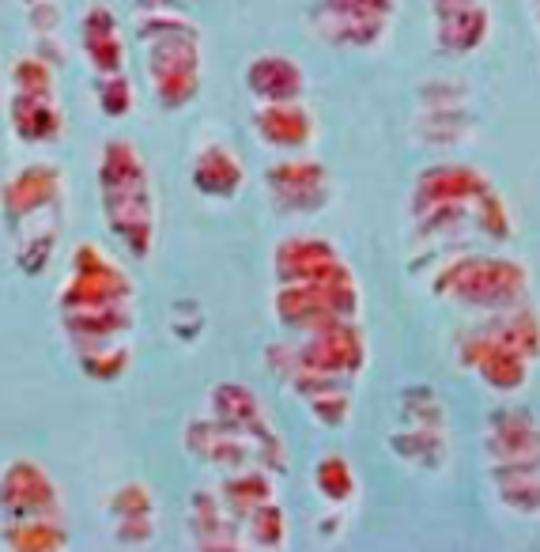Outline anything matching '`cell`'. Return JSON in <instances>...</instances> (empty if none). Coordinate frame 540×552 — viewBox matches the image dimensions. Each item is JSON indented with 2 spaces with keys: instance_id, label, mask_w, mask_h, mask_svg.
Returning <instances> with one entry per match:
<instances>
[{
  "instance_id": "cell-4",
  "label": "cell",
  "mask_w": 540,
  "mask_h": 552,
  "mask_svg": "<svg viewBox=\"0 0 540 552\" xmlns=\"http://www.w3.org/2000/svg\"><path fill=\"white\" fill-rule=\"evenodd\" d=\"M140 38L148 50V80H152L155 99L167 110L193 103L197 84H201L197 31L170 8L155 4V12H140Z\"/></svg>"
},
{
  "instance_id": "cell-9",
  "label": "cell",
  "mask_w": 540,
  "mask_h": 552,
  "mask_svg": "<svg viewBox=\"0 0 540 552\" xmlns=\"http://www.w3.org/2000/svg\"><path fill=\"white\" fill-rule=\"evenodd\" d=\"M193 182L204 197H235L238 186H242V167H238L235 152L227 148H204L197 156V171H193Z\"/></svg>"
},
{
  "instance_id": "cell-1",
  "label": "cell",
  "mask_w": 540,
  "mask_h": 552,
  "mask_svg": "<svg viewBox=\"0 0 540 552\" xmlns=\"http://www.w3.org/2000/svg\"><path fill=\"white\" fill-rule=\"evenodd\" d=\"M61 322L76 360L91 379H118L129 367V322H133V284L99 246H76L72 276L61 288Z\"/></svg>"
},
{
  "instance_id": "cell-2",
  "label": "cell",
  "mask_w": 540,
  "mask_h": 552,
  "mask_svg": "<svg viewBox=\"0 0 540 552\" xmlns=\"http://www.w3.org/2000/svg\"><path fill=\"white\" fill-rule=\"evenodd\" d=\"M0 212L16 246L19 269L46 273L61 235V174L46 163L23 167L0 193Z\"/></svg>"
},
{
  "instance_id": "cell-3",
  "label": "cell",
  "mask_w": 540,
  "mask_h": 552,
  "mask_svg": "<svg viewBox=\"0 0 540 552\" xmlns=\"http://www.w3.org/2000/svg\"><path fill=\"white\" fill-rule=\"evenodd\" d=\"M99 201L110 235L133 258H148L155 239L152 178H148V167L129 140H106V148H102Z\"/></svg>"
},
{
  "instance_id": "cell-5",
  "label": "cell",
  "mask_w": 540,
  "mask_h": 552,
  "mask_svg": "<svg viewBox=\"0 0 540 552\" xmlns=\"http://www.w3.org/2000/svg\"><path fill=\"white\" fill-rule=\"evenodd\" d=\"M8 121L23 144H50V140L61 137L65 118L57 106V80L42 57H19L16 61Z\"/></svg>"
},
{
  "instance_id": "cell-7",
  "label": "cell",
  "mask_w": 540,
  "mask_h": 552,
  "mask_svg": "<svg viewBox=\"0 0 540 552\" xmlns=\"http://www.w3.org/2000/svg\"><path fill=\"white\" fill-rule=\"evenodd\" d=\"M84 53L91 61V69L99 76H114L125 69V38H121V23L118 16L106 8V4H91L84 16Z\"/></svg>"
},
{
  "instance_id": "cell-8",
  "label": "cell",
  "mask_w": 540,
  "mask_h": 552,
  "mask_svg": "<svg viewBox=\"0 0 540 552\" xmlns=\"http://www.w3.org/2000/svg\"><path fill=\"white\" fill-rule=\"evenodd\" d=\"M250 87L265 103H291L303 91V72L287 57H257L250 65Z\"/></svg>"
},
{
  "instance_id": "cell-6",
  "label": "cell",
  "mask_w": 540,
  "mask_h": 552,
  "mask_svg": "<svg viewBox=\"0 0 540 552\" xmlns=\"http://www.w3.org/2000/svg\"><path fill=\"white\" fill-rule=\"evenodd\" d=\"M0 511L12 515V526H19V522H61L50 477L27 458H16L8 473H0Z\"/></svg>"
},
{
  "instance_id": "cell-11",
  "label": "cell",
  "mask_w": 540,
  "mask_h": 552,
  "mask_svg": "<svg viewBox=\"0 0 540 552\" xmlns=\"http://www.w3.org/2000/svg\"><path fill=\"white\" fill-rule=\"evenodd\" d=\"M99 106L106 110V118H125L133 110V87L125 80V72L102 76L99 80Z\"/></svg>"
},
{
  "instance_id": "cell-10",
  "label": "cell",
  "mask_w": 540,
  "mask_h": 552,
  "mask_svg": "<svg viewBox=\"0 0 540 552\" xmlns=\"http://www.w3.org/2000/svg\"><path fill=\"white\" fill-rule=\"evenodd\" d=\"M340 19V42H371L378 23L389 16V0H329V8Z\"/></svg>"
}]
</instances>
